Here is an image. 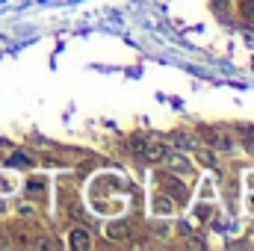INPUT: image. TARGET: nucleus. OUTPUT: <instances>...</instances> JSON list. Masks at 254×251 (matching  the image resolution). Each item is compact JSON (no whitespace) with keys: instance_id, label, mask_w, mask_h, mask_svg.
<instances>
[{"instance_id":"4","label":"nucleus","mask_w":254,"mask_h":251,"mask_svg":"<svg viewBox=\"0 0 254 251\" xmlns=\"http://www.w3.org/2000/svg\"><path fill=\"white\" fill-rule=\"evenodd\" d=\"M243 12H249V15H254V0H243Z\"/></svg>"},{"instance_id":"2","label":"nucleus","mask_w":254,"mask_h":251,"mask_svg":"<svg viewBox=\"0 0 254 251\" xmlns=\"http://www.w3.org/2000/svg\"><path fill=\"white\" fill-rule=\"evenodd\" d=\"M68 246L74 251H86L89 246H92V234L86 231V228H74L71 231V240H68Z\"/></svg>"},{"instance_id":"3","label":"nucleus","mask_w":254,"mask_h":251,"mask_svg":"<svg viewBox=\"0 0 254 251\" xmlns=\"http://www.w3.org/2000/svg\"><path fill=\"white\" fill-rule=\"evenodd\" d=\"M163 160L169 163V169H172V172H190V163H187L181 154H166Z\"/></svg>"},{"instance_id":"5","label":"nucleus","mask_w":254,"mask_h":251,"mask_svg":"<svg viewBox=\"0 0 254 251\" xmlns=\"http://www.w3.org/2000/svg\"><path fill=\"white\" fill-rule=\"evenodd\" d=\"M198 157H201L207 166H213V154H207V151H198Z\"/></svg>"},{"instance_id":"1","label":"nucleus","mask_w":254,"mask_h":251,"mask_svg":"<svg viewBox=\"0 0 254 251\" xmlns=\"http://www.w3.org/2000/svg\"><path fill=\"white\" fill-rule=\"evenodd\" d=\"M133 148H136V151H139V154H142L148 163H160V160L166 157V148H163V142H154V139H151V142H136Z\"/></svg>"}]
</instances>
